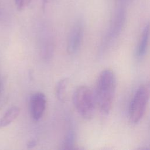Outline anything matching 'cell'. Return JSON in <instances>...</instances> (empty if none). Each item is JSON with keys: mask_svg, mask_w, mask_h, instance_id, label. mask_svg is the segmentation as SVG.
I'll use <instances>...</instances> for the list:
<instances>
[{"mask_svg": "<svg viewBox=\"0 0 150 150\" xmlns=\"http://www.w3.org/2000/svg\"><path fill=\"white\" fill-rule=\"evenodd\" d=\"M116 90V77L110 69H104L99 74L94 92L96 104L100 112L108 115L110 112Z\"/></svg>", "mask_w": 150, "mask_h": 150, "instance_id": "6da1fadb", "label": "cell"}, {"mask_svg": "<svg viewBox=\"0 0 150 150\" xmlns=\"http://www.w3.org/2000/svg\"><path fill=\"white\" fill-rule=\"evenodd\" d=\"M74 105L81 117L90 120L94 115L96 101L94 93L86 86L77 87L73 96Z\"/></svg>", "mask_w": 150, "mask_h": 150, "instance_id": "7a4b0ae2", "label": "cell"}, {"mask_svg": "<svg viewBox=\"0 0 150 150\" xmlns=\"http://www.w3.org/2000/svg\"><path fill=\"white\" fill-rule=\"evenodd\" d=\"M150 98V83L140 85L135 91L129 107V118L133 124L138 123L144 115Z\"/></svg>", "mask_w": 150, "mask_h": 150, "instance_id": "3957f363", "label": "cell"}, {"mask_svg": "<svg viewBox=\"0 0 150 150\" xmlns=\"http://www.w3.org/2000/svg\"><path fill=\"white\" fill-rule=\"evenodd\" d=\"M46 105V97L44 93L37 92L31 96L29 101V109L31 116L34 120L38 121L42 117Z\"/></svg>", "mask_w": 150, "mask_h": 150, "instance_id": "277c9868", "label": "cell"}, {"mask_svg": "<svg viewBox=\"0 0 150 150\" xmlns=\"http://www.w3.org/2000/svg\"><path fill=\"white\" fill-rule=\"evenodd\" d=\"M83 27L80 23L74 26L69 36L67 42V52L70 54H74L79 50L83 39Z\"/></svg>", "mask_w": 150, "mask_h": 150, "instance_id": "5b68a950", "label": "cell"}, {"mask_svg": "<svg viewBox=\"0 0 150 150\" xmlns=\"http://www.w3.org/2000/svg\"><path fill=\"white\" fill-rule=\"evenodd\" d=\"M125 19V9L122 7L118 8L115 12L112 20L111 21L110 30L109 36L110 40L115 38L117 33L121 30L122 25L124 23Z\"/></svg>", "mask_w": 150, "mask_h": 150, "instance_id": "8992f818", "label": "cell"}, {"mask_svg": "<svg viewBox=\"0 0 150 150\" xmlns=\"http://www.w3.org/2000/svg\"><path fill=\"white\" fill-rule=\"evenodd\" d=\"M150 40V23H146L141 32L136 50L137 57L142 58L146 53Z\"/></svg>", "mask_w": 150, "mask_h": 150, "instance_id": "52a82bcc", "label": "cell"}, {"mask_svg": "<svg viewBox=\"0 0 150 150\" xmlns=\"http://www.w3.org/2000/svg\"><path fill=\"white\" fill-rule=\"evenodd\" d=\"M20 109L17 106L10 107L0 119V128H4L11 124L19 115Z\"/></svg>", "mask_w": 150, "mask_h": 150, "instance_id": "ba28073f", "label": "cell"}, {"mask_svg": "<svg viewBox=\"0 0 150 150\" xmlns=\"http://www.w3.org/2000/svg\"><path fill=\"white\" fill-rule=\"evenodd\" d=\"M74 142V134L73 131H69L64 140L63 144V149H71L73 148V146Z\"/></svg>", "mask_w": 150, "mask_h": 150, "instance_id": "9c48e42d", "label": "cell"}, {"mask_svg": "<svg viewBox=\"0 0 150 150\" xmlns=\"http://www.w3.org/2000/svg\"><path fill=\"white\" fill-rule=\"evenodd\" d=\"M66 84H67V79H64L61 80L57 85L56 94L58 99H59L60 100H63Z\"/></svg>", "mask_w": 150, "mask_h": 150, "instance_id": "30bf717a", "label": "cell"}, {"mask_svg": "<svg viewBox=\"0 0 150 150\" xmlns=\"http://www.w3.org/2000/svg\"><path fill=\"white\" fill-rule=\"evenodd\" d=\"M31 0H15L16 6L17 8L20 10H23L30 4Z\"/></svg>", "mask_w": 150, "mask_h": 150, "instance_id": "8fae6325", "label": "cell"}, {"mask_svg": "<svg viewBox=\"0 0 150 150\" xmlns=\"http://www.w3.org/2000/svg\"><path fill=\"white\" fill-rule=\"evenodd\" d=\"M2 78L0 76V97L1 96L2 94Z\"/></svg>", "mask_w": 150, "mask_h": 150, "instance_id": "7c38bea8", "label": "cell"}, {"mask_svg": "<svg viewBox=\"0 0 150 150\" xmlns=\"http://www.w3.org/2000/svg\"><path fill=\"white\" fill-rule=\"evenodd\" d=\"M35 144H36V143H35V142L34 141H30L29 142V144H28V146H29L30 148H32V146H35Z\"/></svg>", "mask_w": 150, "mask_h": 150, "instance_id": "4fadbf2b", "label": "cell"}, {"mask_svg": "<svg viewBox=\"0 0 150 150\" xmlns=\"http://www.w3.org/2000/svg\"><path fill=\"white\" fill-rule=\"evenodd\" d=\"M118 1H119L121 2H126V1H128V0H118Z\"/></svg>", "mask_w": 150, "mask_h": 150, "instance_id": "5bb4252c", "label": "cell"}, {"mask_svg": "<svg viewBox=\"0 0 150 150\" xmlns=\"http://www.w3.org/2000/svg\"><path fill=\"white\" fill-rule=\"evenodd\" d=\"M49 1H50V0H43V4H46V3H47V2H49Z\"/></svg>", "mask_w": 150, "mask_h": 150, "instance_id": "9a60e30c", "label": "cell"}]
</instances>
